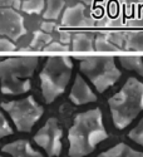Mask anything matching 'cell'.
<instances>
[{
  "label": "cell",
  "mask_w": 143,
  "mask_h": 157,
  "mask_svg": "<svg viewBox=\"0 0 143 157\" xmlns=\"http://www.w3.org/2000/svg\"><path fill=\"white\" fill-rule=\"evenodd\" d=\"M77 59L79 60L81 72L99 93L106 92L121 78V72L112 57H77Z\"/></svg>",
  "instance_id": "cell-5"
},
{
  "label": "cell",
  "mask_w": 143,
  "mask_h": 157,
  "mask_svg": "<svg viewBox=\"0 0 143 157\" xmlns=\"http://www.w3.org/2000/svg\"><path fill=\"white\" fill-rule=\"evenodd\" d=\"M2 151L10 155L11 157H44L39 151L32 147V145L25 140H18L3 146Z\"/></svg>",
  "instance_id": "cell-11"
},
{
  "label": "cell",
  "mask_w": 143,
  "mask_h": 157,
  "mask_svg": "<svg viewBox=\"0 0 143 157\" xmlns=\"http://www.w3.org/2000/svg\"><path fill=\"white\" fill-rule=\"evenodd\" d=\"M66 5V0H45L43 17L47 20H57Z\"/></svg>",
  "instance_id": "cell-14"
},
{
  "label": "cell",
  "mask_w": 143,
  "mask_h": 157,
  "mask_svg": "<svg viewBox=\"0 0 143 157\" xmlns=\"http://www.w3.org/2000/svg\"><path fill=\"white\" fill-rule=\"evenodd\" d=\"M13 133V128L10 127L8 120H6V117L0 112V140L9 136Z\"/></svg>",
  "instance_id": "cell-22"
},
{
  "label": "cell",
  "mask_w": 143,
  "mask_h": 157,
  "mask_svg": "<svg viewBox=\"0 0 143 157\" xmlns=\"http://www.w3.org/2000/svg\"><path fill=\"white\" fill-rule=\"evenodd\" d=\"M79 3H82V4H84V5H89L90 3L93 2V0H78Z\"/></svg>",
  "instance_id": "cell-26"
},
{
  "label": "cell",
  "mask_w": 143,
  "mask_h": 157,
  "mask_svg": "<svg viewBox=\"0 0 143 157\" xmlns=\"http://www.w3.org/2000/svg\"><path fill=\"white\" fill-rule=\"evenodd\" d=\"M139 2H143V0H139Z\"/></svg>",
  "instance_id": "cell-27"
},
{
  "label": "cell",
  "mask_w": 143,
  "mask_h": 157,
  "mask_svg": "<svg viewBox=\"0 0 143 157\" xmlns=\"http://www.w3.org/2000/svg\"><path fill=\"white\" fill-rule=\"evenodd\" d=\"M20 9L27 14H40L45 8V0H20Z\"/></svg>",
  "instance_id": "cell-19"
},
{
  "label": "cell",
  "mask_w": 143,
  "mask_h": 157,
  "mask_svg": "<svg viewBox=\"0 0 143 157\" xmlns=\"http://www.w3.org/2000/svg\"><path fill=\"white\" fill-rule=\"evenodd\" d=\"M94 49L98 52H118L117 47L108 36V34H98L94 39Z\"/></svg>",
  "instance_id": "cell-17"
},
{
  "label": "cell",
  "mask_w": 143,
  "mask_h": 157,
  "mask_svg": "<svg viewBox=\"0 0 143 157\" xmlns=\"http://www.w3.org/2000/svg\"><path fill=\"white\" fill-rule=\"evenodd\" d=\"M98 157H143V152H139L126 143H118L114 147L102 152Z\"/></svg>",
  "instance_id": "cell-12"
},
{
  "label": "cell",
  "mask_w": 143,
  "mask_h": 157,
  "mask_svg": "<svg viewBox=\"0 0 143 157\" xmlns=\"http://www.w3.org/2000/svg\"><path fill=\"white\" fill-rule=\"evenodd\" d=\"M53 42V36L50 35V33H47L44 30H38L34 33L33 39L30 42V49H38V50H43L49 43Z\"/></svg>",
  "instance_id": "cell-16"
},
{
  "label": "cell",
  "mask_w": 143,
  "mask_h": 157,
  "mask_svg": "<svg viewBox=\"0 0 143 157\" xmlns=\"http://www.w3.org/2000/svg\"><path fill=\"white\" fill-rule=\"evenodd\" d=\"M108 133L103 124L99 108L78 113L69 128V156L84 157L93 152L100 142L107 140Z\"/></svg>",
  "instance_id": "cell-1"
},
{
  "label": "cell",
  "mask_w": 143,
  "mask_h": 157,
  "mask_svg": "<svg viewBox=\"0 0 143 157\" xmlns=\"http://www.w3.org/2000/svg\"><path fill=\"white\" fill-rule=\"evenodd\" d=\"M108 104L114 126L124 129L143 111V83L129 78L119 92L109 98Z\"/></svg>",
  "instance_id": "cell-2"
},
{
  "label": "cell",
  "mask_w": 143,
  "mask_h": 157,
  "mask_svg": "<svg viewBox=\"0 0 143 157\" xmlns=\"http://www.w3.org/2000/svg\"><path fill=\"white\" fill-rule=\"evenodd\" d=\"M17 50V45L14 40L6 36H0V52H14Z\"/></svg>",
  "instance_id": "cell-23"
},
{
  "label": "cell",
  "mask_w": 143,
  "mask_h": 157,
  "mask_svg": "<svg viewBox=\"0 0 143 157\" xmlns=\"http://www.w3.org/2000/svg\"><path fill=\"white\" fill-rule=\"evenodd\" d=\"M36 57H13L0 60V89L4 94H24L32 88V77L36 69Z\"/></svg>",
  "instance_id": "cell-3"
},
{
  "label": "cell",
  "mask_w": 143,
  "mask_h": 157,
  "mask_svg": "<svg viewBox=\"0 0 143 157\" xmlns=\"http://www.w3.org/2000/svg\"><path fill=\"white\" fill-rule=\"evenodd\" d=\"M44 52H49V53H67L69 52V47L67 44H63L60 42H51L49 43L44 49Z\"/></svg>",
  "instance_id": "cell-21"
},
{
  "label": "cell",
  "mask_w": 143,
  "mask_h": 157,
  "mask_svg": "<svg viewBox=\"0 0 143 157\" xmlns=\"http://www.w3.org/2000/svg\"><path fill=\"white\" fill-rule=\"evenodd\" d=\"M40 29H42V30H44V32H47V33H50V34H51V32L57 29V24H55L53 20L43 21V23H42Z\"/></svg>",
  "instance_id": "cell-24"
},
{
  "label": "cell",
  "mask_w": 143,
  "mask_h": 157,
  "mask_svg": "<svg viewBox=\"0 0 143 157\" xmlns=\"http://www.w3.org/2000/svg\"><path fill=\"white\" fill-rule=\"evenodd\" d=\"M58 33H59V42L63 43V44H69L72 42V36H70V33L67 32V30H59L58 29Z\"/></svg>",
  "instance_id": "cell-25"
},
{
  "label": "cell",
  "mask_w": 143,
  "mask_h": 157,
  "mask_svg": "<svg viewBox=\"0 0 143 157\" xmlns=\"http://www.w3.org/2000/svg\"><path fill=\"white\" fill-rule=\"evenodd\" d=\"M72 45L75 52H93L94 38L88 33H75L72 38Z\"/></svg>",
  "instance_id": "cell-13"
},
{
  "label": "cell",
  "mask_w": 143,
  "mask_h": 157,
  "mask_svg": "<svg viewBox=\"0 0 143 157\" xmlns=\"http://www.w3.org/2000/svg\"><path fill=\"white\" fill-rule=\"evenodd\" d=\"M25 33L24 18L18 9L11 6H0V36L18 40Z\"/></svg>",
  "instance_id": "cell-8"
},
{
  "label": "cell",
  "mask_w": 143,
  "mask_h": 157,
  "mask_svg": "<svg viewBox=\"0 0 143 157\" xmlns=\"http://www.w3.org/2000/svg\"><path fill=\"white\" fill-rule=\"evenodd\" d=\"M69 98L74 104H77V106H82V104L92 103V102L97 101V96L94 94L93 90L90 89L88 83L83 79V77L79 74L75 77L74 84L70 89Z\"/></svg>",
  "instance_id": "cell-10"
},
{
  "label": "cell",
  "mask_w": 143,
  "mask_h": 157,
  "mask_svg": "<svg viewBox=\"0 0 143 157\" xmlns=\"http://www.w3.org/2000/svg\"><path fill=\"white\" fill-rule=\"evenodd\" d=\"M0 157H2V156H0Z\"/></svg>",
  "instance_id": "cell-28"
},
{
  "label": "cell",
  "mask_w": 143,
  "mask_h": 157,
  "mask_svg": "<svg viewBox=\"0 0 143 157\" xmlns=\"http://www.w3.org/2000/svg\"><path fill=\"white\" fill-rule=\"evenodd\" d=\"M73 71L69 57H50L47 59L40 72L42 94L47 103L54 102L64 93Z\"/></svg>",
  "instance_id": "cell-4"
},
{
  "label": "cell",
  "mask_w": 143,
  "mask_h": 157,
  "mask_svg": "<svg viewBox=\"0 0 143 157\" xmlns=\"http://www.w3.org/2000/svg\"><path fill=\"white\" fill-rule=\"evenodd\" d=\"M90 24L92 20L87 18L85 6L82 3L68 8L62 15V25L66 28H84Z\"/></svg>",
  "instance_id": "cell-9"
},
{
  "label": "cell",
  "mask_w": 143,
  "mask_h": 157,
  "mask_svg": "<svg viewBox=\"0 0 143 157\" xmlns=\"http://www.w3.org/2000/svg\"><path fill=\"white\" fill-rule=\"evenodd\" d=\"M128 137L143 147V118L138 122V124L133 129H131V132L128 133Z\"/></svg>",
  "instance_id": "cell-20"
},
{
  "label": "cell",
  "mask_w": 143,
  "mask_h": 157,
  "mask_svg": "<svg viewBox=\"0 0 143 157\" xmlns=\"http://www.w3.org/2000/svg\"><path fill=\"white\" fill-rule=\"evenodd\" d=\"M119 62L122 67L143 75V58L141 57H121Z\"/></svg>",
  "instance_id": "cell-18"
},
{
  "label": "cell",
  "mask_w": 143,
  "mask_h": 157,
  "mask_svg": "<svg viewBox=\"0 0 143 157\" xmlns=\"http://www.w3.org/2000/svg\"><path fill=\"white\" fill-rule=\"evenodd\" d=\"M62 136L63 131L57 118L51 117L34 136V141L40 146L49 157H57L62 152Z\"/></svg>",
  "instance_id": "cell-7"
},
{
  "label": "cell",
  "mask_w": 143,
  "mask_h": 157,
  "mask_svg": "<svg viewBox=\"0 0 143 157\" xmlns=\"http://www.w3.org/2000/svg\"><path fill=\"white\" fill-rule=\"evenodd\" d=\"M0 107L10 116L17 129L20 132H30L44 113V108L32 96L17 101L3 102Z\"/></svg>",
  "instance_id": "cell-6"
},
{
  "label": "cell",
  "mask_w": 143,
  "mask_h": 157,
  "mask_svg": "<svg viewBox=\"0 0 143 157\" xmlns=\"http://www.w3.org/2000/svg\"><path fill=\"white\" fill-rule=\"evenodd\" d=\"M124 48L127 50L143 52V32H131L124 35Z\"/></svg>",
  "instance_id": "cell-15"
}]
</instances>
